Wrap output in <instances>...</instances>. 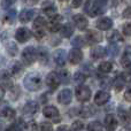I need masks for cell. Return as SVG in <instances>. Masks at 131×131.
<instances>
[{"label":"cell","instance_id":"cell-2","mask_svg":"<svg viewBox=\"0 0 131 131\" xmlns=\"http://www.w3.org/2000/svg\"><path fill=\"white\" fill-rule=\"evenodd\" d=\"M46 25H47V22H46V20L44 17L38 16V17L35 18L34 25H32V35H34L38 40L45 36Z\"/></svg>","mask_w":131,"mask_h":131},{"label":"cell","instance_id":"cell-31","mask_svg":"<svg viewBox=\"0 0 131 131\" xmlns=\"http://www.w3.org/2000/svg\"><path fill=\"white\" fill-rule=\"evenodd\" d=\"M59 82L62 84H68L70 82V72L66 69H61L59 70V72H57Z\"/></svg>","mask_w":131,"mask_h":131},{"label":"cell","instance_id":"cell-33","mask_svg":"<svg viewBox=\"0 0 131 131\" xmlns=\"http://www.w3.org/2000/svg\"><path fill=\"white\" fill-rule=\"evenodd\" d=\"M15 18H16V9H9L4 17V22L12 24L15 21Z\"/></svg>","mask_w":131,"mask_h":131},{"label":"cell","instance_id":"cell-35","mask_svg":"<svg viewBox=\"0 0 131 131\" xmlns=\"http://www.w3.org/2000/svg\"><path fill=\"white\" fill-rule=\"evenodd\" d=\"M88 131H105V128L101 125V123L98 121H93V122L89 123Z\"/></svg>","mask_w":131,"mask_h":131},{"label":"cell","instance_id":"cell-44","mask_svg":"<svg viewBox=\"0 0 131 131\" xmlns=\"http://www.w3.org/2000/svg\"><path fill=\"white\" fill-rule=\"evenodd\" d=\"M27 129L29 131H37V130H38V125H37V123L35 122V121H32V122L28 123Z\"/></svg>","mask_w":131,"mask_h":131},{"label":"cell","instance_id":"cell-13","mask_svg":"<svg viewBox=\"0 0 131 131\" xmlns=\"http://www.w3.org/2000/svg\"><path fill=\"white\" fill-rule=\"evenodd\" d=\"M72 100V92L70 89H63L58 94V101L62 105H69Z\"/></svg>","mask_w":131,"mask_h":131},{"label":"cell","instance_id":"cell-18","mask_svg":"<svg viewBox=\"0 0 131 131\" xmlns=\"http://www.w3.org/2000/svg\"><path fill=\"white\" fill-rule=\"evenodd\" d=\"M38 109H39V106L36 101H28L27 104L23 106L22 113L27 116H32L38 112Z\"/></svg>","mask_w":131,"mask_h":131},{"label":"cell","instance_id":"cell-5","mask_svg":"<svg viewBox=\"0 0 131 131\" xmlns=\"http://www.w3.org/2000/svg\"><path fill=\"white\" fill-rule=\"evenodd\" d=\"M43 114L45 117L50 118L52 122L54 123H59L61 117H60V113L58 111V108L55 106H46L43 109Z\"/></svg>","mask_w":131,"mask_h":131},{"label":"cell","instance_id":"cell-49","mask_svg":"<svg viewBox=\"0 0 131 131\" xmlns=\"http://www.w3.org/2000/svg\"><path fill=\"white\" fill-rule=\"evenodd\" d=\"M57 131H70V130H69V128H68L67 125H61V127L58 128Z\"/></svg>","mask_w":131,"mask_h":131},{"label":"cell","instance_id":"cell-10","mask_svg":"<svg viewBox=\"0 0 131 131\" xmlns=\"http://www.w3.org/2000/svg\"><path fill=\"white\" fill-rule=\"evenodd\" d=\"M102 40V35L95 30H88L85 35V43L88 44H97Z\"/></svg>","mask_w":131,"mask_h":131},{"label":"cell","instance_id":"cell-25","mask_svg":"<svg viewBox=\"0 0 131 131\" xmlns=\"http://www.w3.org/2000/svg\"><path fill=\"white\" fill-rule=\"evenodd\" d=\"M37 51V58L40 61L41 64H47L48 60H50V54H48V51L45 47H39Z\"/></svg>","mask_w":131,"mask_h":131},{"label":"cell","instance_id":"cell-7","mask_svg":"<svg viewBox=\"0 0 131 131\" xmlns=\"http://www.w3.org/2000/svg\"><path fill=\"white\" fill-rule=\"evenodd\" d=\"M62 20H63V17H62L61 15H59V14H57V15H54L53 17L50 18V22L47 23V25H46V28H47L48 30H50L51 32H57L60 30V28H61V22Z\"/></svg>","mask_w":131,"mask_h":131},{"label":"cell","instance_id":"cell-36","mask_svg":"<svg viewBox=\"0 0 131 131\" xmlns=\"http://www.w3.org/2000/svg\"><path fill=\"white\" fill-rule=\"evenodd\" d=\"M74 81L77 84H83L86 81V74L84 71H77L74 75Z\"/></svg>","mask_w":131,"mask_h":131},{"label":"cell","instance_id":"cell-21","mask_svg":"<svg viewBox=\"0 0 131 131\" xmlns=\"http://www.w3.org/2000/svg\"><path fill=\"white\" fill-rule=\"evenodd\" d=\"M41 9H43L44 14L47 15L50 18L53 17L54 15H57V7H55V5L53 4V2H51V1H45L44 2Z\"/></svg>","mask_w":131,"mask_h":131},{"label":"cell","instance_id":"cell-19","mask_svg":"<svg viewBox=\"0 0 131 131\" xmlns=\"http://www.w3.org/2000/svg\"><path fill=\"white\" fill-rule=\"evenodd\" d=\"M117 120H116L115 115H113V114H108V115H106V117H105V128H106V130L108 131H115L116 128H117Z\"/></svg>","mask_w":131,"mask_h":131},{"label":"cell","instance_id":"cell-11","mask_svg":"<svg viewBox=\"0 0 131 131\" xmlns=\"http://www.w3.org/2000/svg\"><path fill=\"white\" fill-rule=\"evenodd\" d=\"M53 60H54L55 64L58 67H63L67 62V52L62 48L60 50H57L54 53H53Z\"/></svg>","mask_w":131,"mask_h":131},{"label":"cell","instance_id":"cell-4","mask_svg":"<svg viewBox=\"0 0 131 131\" xmlns=\"http://www.w3.org/2000/svg\"><path fill=\"white\" fill-rule=\"evenodd\" d=\"M91 89L88 88L85 85H78L75 90V95H76V99L81 102H86L90 100L91 98Z\"/></svg>","mask_w":131,"mask_h":131},{"label":"cell","instance_id":"cell-43","mask_svg":"<svg viewBox=\"0 0 131 131\" xmlns=\"http://www.w3.org/2000/svg\"><path fill=\"white\" fill-rule=\"evenodd\" d=\"M14 0H1V8L2 9H8L12 6Z\"/></svg>","mask_w":131,"mask_h":131},{"label":"cell","instance_id":"cell-42","mask_svg":"<svg viewBox=\"0 0 131 131\" xmlns=\"http://www.w3.org/2000/svg\"><path fill=\"white\" fill-rule=\"evenodd\" d=\"M122 30H123V34H124V36H130V35H131V24H130L129 22L124 23Z\"/></svg>","mask_w":131,"mask_h":131},{"label":"cell","instance_id":"cell-16","mask_svg":"<svg viewBox=\"0 0 131 131\" xmlns=\"http://www.w3.org/2000/svg\"><path fill=\"white\" fill-rule=\"evenodd\" d=\"M46 85L52 91H54L55 89L59 88L60 82H59V78H58V75L55 71H51L50 74H47V76H46Z\"/></svg>","mask_w":131,"mask_h":131},{"label":"cell","instance_id":"cell-48","mask_svg":"<svg viewBox=\"0 0 131 131\" xmlns=\"http://www.w3.org/2000/svg\"><path fill=\"white\" fill-rule=\"evenodd\" d=\"M39 0H25V2H27L29 6H35V5L38 2Z\"/></svg>","mask_w":131,"mask_h":131},{"label":"cell","instance_id":"cell-40","mask_svg":"<svg viewBox=\"0 0 131 131\" xmlns=\"http://www.w3.org/2000/svg\"><path fill=\"white\" fill-rule=\"evenodd\" d=\"M22 125H21V123H14V124H10L8 128L6 129V131H22Z\"/></svg>","mask_w":131,"mask_h":131},{"label":"cell","instance_id":"cell-15","mask_svg":"<svg viewBox=\"0 0 131 131\" xmlns=\"http://www.w3.org/2000/svg\"><path fill=\"white\" fill-rule=\"evenodd\" d=\"M83 58H84L83 52L79 48H72L71 51H69L68 59H69V62L71 64H78L83 60Z\"/></svg>","mask_w":131,"mask_h":131},{"label":"cell","instance_id":"cell-26","mask_svg":"<svg viewBox=\"0 0 131 131\" xmlns=\"http://www.w3.org/2000/svg\"><path fill=\"white\" fill-rule=\"evenodd\" d=\"M16 115V112L14 111L12 107L9 106H5L0 109V116L2 118H6V120H13Z\"/></svg>","mask_w":131,"mask_h":131},{"label":"cell","instance_id":"cell-17","mask_svg":"<svg viewBox=\"0 0 131 131\" xmlns=\"http://www.w3.org/2000/svg\"><path fill=\"white\" fill-rule=\"evenodd\" d=\"M95 27H97V29L101 30V31H108L113 27V21H112V18L105 16V17H101L97 21Z\"/></svg>","mask_w":131,"mask_h":131},{"label":"cell","instance_id":"cell-12","mask_svg":"<svg viewBox=\"0 0 131 131\" xmlns=\"http://www.w3.org/2000/svg\"><path fill=\"white\" fill-rule=\"evenodd\" d=\"M109 98H111L109 92H107V91H105V90H100V91H98L94 95V104L97 105V106H104L105 104L108 102Z\"/></svg>","mask_w":131,"mask_h":131},{"label":"cell","instance_id":"cell-8","mask_svg":"<svg viewBox=\"0 0 131 131\" xmlns=\"http://www.w3.org/2000/svg\"><path fill=\"white\" fill-rule=\"evenodd\" d=\"M6 34L7 32H4V34H2V39H4V41H5L4 44H5V47H6V51L8 52V54L10 55V57H15L18 52V47L14 41H12L10 39H8V37H7Z\"/></svg>","mask_w":131,"mask_h":131},{"label":"cell","instance_id":"cell-6","mask_svg":"<svg viewBox=\"0 0 131 131\" xmlns=\"http://www.w3.org/2000/svg\"><path fill=\"white\" fill-rule=\"evenodd\" d=\"M31 36H32L31 30H29L25 27L18 28V29L15 31V39H16V41H18V43H22V44L27 43V41L31 38Z\"/></svg>","mask_w":131,"mask_h":131},{"label":"cell","instance_id":"cell-3","mask_svg":"<svg viewBox=\"0 0 131 131\" xmlns=\"http://www.w3.org/2000/svg\"><path fill=\"white\" fill-rule=\"evenodd\" d=\"M21 58H22V63L24 66H27V67L34 64V62L36 61V59H37L36 48H35L34 46H28V47H25L24 50H23Z\"/></svg>","mask_w":131,"mask_h":131},{"label":"cell","instance_id":"cell-22","mask_svg":"<svg viewBox=\"0 0 131 131\" xmlns=\"http://www.w3.org/2000/svg\"><path fill=\"white\" fill-rule=\"evenodd\" d=\"M59 31H60V34H61L62 37H64V38H70V37L74 35L75 27H74V24H71V23H64V24L61 25Z\"/></svg>","mask_w":131,"mask_h":131},{"label":"cell","instance_id":"cell-1","mask_svg":"<svg viewBox=\"0 0 131 131\" xmlns=\"http://www.w3.org/2000/svg\"><path fill=\"white\" fill-rule=\"evenodd\" d=\"M23 85L28 91H38L43 86V79H41L40 74L38 72H29L28 75H25V77L23 78Z\"/></svg>","mask_w":131,"mask_h":131},{"label":"cell","instance_id":"cell-38","mask_svg":"<svg viewBox=\"0 0 131 131\" xmlns=\"http://www.w3.org/2000/svg\"><path fill=\"white\" fill-rule=\"evenodd\" d=\"M100 86L102 89H108L112 86V79L108 78V77H102L100 79Z\"/></svg>","mask_w":131,"mask_h":131},{"label":"cell","instance_id":"cell-41","mask_svg":"<svg viewBox=\"0 0 131 131\" xmlns=\"http://www.w3.org/2000/svg\"><path fill=\"white\" fill-rule=\"evenodd\" d=\"M40 131H53V127L50 122H43L40 124Z\"/></svg>","mask_w":131,"mask_h":131},{"label":"cell","instance_id":"cell-34","mask_svg":"<svg viewBox=\"0 0 131 131\" xmlns=\"http://www.w3.org/2000/svg\"><path fill=\"white\" fill-rule=\"evenodd\" d=\"M120 52V47L117 44H111L108 47L106 48V54L111 55V57H116Z\"/></svg>","mask_w":131,"mask_h":131},{"label":"cell","instance_id":"cell-9","mask_svg":"<svg viewBox=\"0 0 131 131\" xmlns=\"http://www.w3.org/2000/svg\"><path fill=\"white\" fill-rule=\"evenodd\" d=\"M0 85L2 86V89H12L14 86L8 70H0Z\"/></svg>","mask_w":131,"mask_h":131},{"label":"cell","instance_id":"cell-30","mask_svg":"<svg viewBox=\"0 0 131 131\" xmlns=\"http://www.w3.org/2000/svg\"><path fill=\"white\" fill-rule=\"evenodd\" d=\"M113 63L111 61H102L101 63L98 66V70L101 74H109L113 70Z\"/></svg>","mask_w":131,"mask_h":131},{"label":"cell","instance_id":"cell-39","mask_svg":"<svg viewBox=\"0 0 131 131\" xmlns=\"http://www.w3.org/2000/svg\"><path fill=\"white\" fill-rule=\"evenodd\" d=\"M84 128V124L82 121H75L71 125V130L72 131H82Z\"/></svg>","mask_w":131,"mask_h":131},{"label":"cell","instance_id":"cell-24","mask_svg":"<svg viewBox=\"0 0 131 131\" xmlns=\"http://www.w3.org/2000/svg\"><path fill=\"white\" fill-rule=\"evenodd\" d=\"M35 16V10L34 9H23L18 15V20L22 23H28L34 18Z\"/></svg>","mask_w":131,"mask_h":131},{"label":"cell","instance_id":"cell-37","mask_svg":"<svg viewBox=\"0 0 131 131\" xmlns=\"http://www.w3.org/2000/svg\"><path fill=\"white\" fill-rule=\"evenodd\" d=\"M117 114H118L120 118L123 121V122H129L130 115H129V112H128L127 109H124V108H118Z\"/></svg>","mask_w":131,"mask_h":131},{"label":"cell","instance_id":"cell-51","mask_svg":"<svg viewBox=\"0 0 131 131\" xmlns=\"http://www.w3.org/2000/svg\"><path fill=\"white\" fill-rule=\"evenodd\" d=\"M60 1H67V0H60Z\"/></svg>","mask_w":131,"mask_h":131},{"label":"cell","instance_id":"cell-50","mask_svg":"<svg viewBox=\"0 0 131 131\" xmlns=\"http://www.w3.org/2000/svg\"><path fill=\"white\" fill-rule=\"evenodd\" d=\"M4 95H5V90L2 89V86L0 85V100H1L2 98H4Z\"/></svg>","mask_w":131,"mask_h":131},{"label":"cell","instance_id":"cell-28","mask_svg":"<svg viewBox=\"0 0 131 131\" xmlns=\"http://www.w3.org/2000/svg\"><path fill=\"white\" fill-rule=\"evenodd\" d=\"M22 70H23L22 63L18 62V61H15L10 66V71H9V74H10V76L17 77V76H20V75L22 74Z\"/></svg>","mask_w":131,"mask_h":131},{"label":"cell","instance_id":"cell-32","mask_svg":"<svg viewBox=\"0 0 131 131\" xmlns=\"http://www.w3.org/2000/svg\"><path fill=\"white\" fill-rule=\"evenodd\" d=\"M85 44H86L85 43V39H84L82 36L75 37V38L71 40V45L74 46V48H79V50H81V47L85 46Z\"/></svg>","mask_w":131,"mask_h":131},{"label":"cell","instance_id":"cell-23","mask_svg":"<svg viewBox=\"0 0 131 131\" xmlns=\"http://www.w3.org/2000/svg\"><path fill=\"white\" fill-rule=\"evenodd\" d=\"M125 77H124V74H118L117 76L115 77V78L112 81V85L114 86V89H115L116 91H121L123 88H124L125 85Z\"/></svg>","mask_w":131,"mask_h":131},{"label":"cell","instance_id":"cell-29","mask_svg":"<svg viewBox=\"0 0 131 131\" xmlns=\"http://www.w3.org/2000/svg\"><path fill=\"white\" fill-rule=\"evenodd\" d=\"M121 64L123 66L124 68H130V64H131V54H130V47L128 46L125 52L123 53L122 58H121Z\"/></svg>","mask_w":131,"mask_h":131},{"label":"cell","instance_id":"cell-14","mask_svg":"<svg viewBox=\"0 0 131 131\" xmlns=\"http://www.w3.org/2000/svg\"><path fill=\"white\" fill-rule=\"evenodd\" d=\"M72 20H74V23L76 24V27L78 30L84 31V30L88 29V25H89L88 18H86L83 14H75Z\"/></svg>","mask_w":131,"mask_h":131},{"label":"cell","instance_id":"cell-46","mask_svg":"<svg viewBox=\"0 0 131 131\" xmlns=\"http://www.w3.org/2000/svg\"><path fill=\"white\" fill-rule=\"evenodd\" d=\"M124 98H125V100H127L128 102L131 100V90H130V88H128L127 90L124 91Z\"/></svg>","mask_w":131,"mask_h":131},{"label":"cell","instance_id":"cell-45","mask_svg":"<svg viewBox=\"0 0 131 131\" xmlns=\"http://www.w3.org/2000/svg\"><path fill=\"white\" fill-rule=\"evenodd\" d=\"M84 0H72L71 1V7L72 8H78L82 4H83Z\"/></svg>","mask_w":131,"mask_h":131},{"label":"cell","instance_id":"cell-20","mask_svg":"<svg viewBox=\"0 0 131 131\" xmlns=\"http://www.w3.org/2000/svg\"><path fill=\"white\" fill-rule=\"evenodd\" d=\"M90 55L93 60H99L102 58L106 57V48L102 47V46H94V47L91 48Z\"/></svg>","mask_w":131,"mask_h":131},{"label":"cell","instance_id":"cell-27","mask_svg":"<svg viewBox=\"0 0 131 131\" xmlns=\"http://www.w3.org/2000/svg\"><path fill=\"white\" fill-rule=\"evenodd\" d=\"M123 39H124V37H123L122 34H120V31H117V30L112 31L111 34H108V36H107V40L111 44L121 43V41H123Z\"/></svg>","mask_w":131,"mask_h":131},{"label":"cell","instance_id":"cell-47","mask_svg":"<svg viewBox=\"0 0 131 131\" xmlns=\"http://www.w3.org/2000/svg\"><path fill=\"white\" fill-rule=\"evenodd\" d=\"M130 15H131V14H130V7L128 6L127 8L123 10V17H124V18H130Z\"/></svg>","mask_w":131,"mask_h":131}]
</instances>
